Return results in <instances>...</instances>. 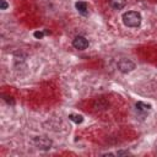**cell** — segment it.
Instances as JSON below:
<instances>
[{"label": "cell", "instance_id": "52a82bcc", "mask_svg": "<svg viewBox=\"0 0 157 157\" xmlns=\"http://www.w3.org/2000/svg\"><path fill=\"white\" fill-rule=\"evenodd\" d=\"M150 109H151V105L150 104H146L144 102H137L136 103V110L140 112V113H142V114H146Z\"/></svg>", "mask_w": 157, "mask_h": 157}, {"label": "cell", "instance_id": "30bf717a", "mask_svg": "<svg viewBox=\"0 0 157 157\" xmlns=\"http://www.w3.org/2000/svg\"><path fill=\"white\" fill-rule=\"evenodd\" d=\"M43 36H44V34H43V32H38V31H37V32H34V37H36V38H42Z\"/></svg>", "mask_w": 157, "mask_h": 157}, {"label": "cell", "instance_id": "6da1fadb", "mask_svg": "<svg viewBox=\"0 0 157 157\" xmlns=\"http://www.w3.org/2000/svg\"><path fill=\"white\" fill-rule=\"evenodd\" d=\"M141 20V15L137 11H128L123 15V22L126 27H139Z\"/></svg>", "mask_w": 157, "mask_h": 157}, {"label": "cell", "instance_id": "8992f818", "mask_svg": "<svg viewBox=\"0 0 157 157\" xmlns=\"http://www.w3.org/2000/svg\"><path fill=\"white\" fill-rule=\"evenodd\" d=\"M125 4H126L125 0H109V5L114 10H121L125 6Z\"/></svg>", "mask_w": 157, "mask_h": 157}, {"label": "cell", "instance_id": "5b68a950", "mask_svg": "<svg viewBox=\"0 0 157 157\" xmlns=\"http://www.w3.org/2000/svg\"><path fill=\"white\" fill-rule=\"evenodd\" d=\"M75 7H76L77 11H78L81 15H83V16H86V15L88 13V7H87V4H86L85 1H77V2L75 4Z\"/></svg>", "mask_w": 157, "mask_h": 157}, {"label": "cell", "instance_id": "8fae6325", "mask_svg": "<svg viewBox=\"0 0 157 157\" xmlns=\"http://www.w3.org/2000/svg\"><path fill=\"white\" fill-rule=\"evenodd\" d=\"M128 153H129L128 151H118V153H117V155H118V156H120V155H128Z\"/></svg>", "mask_w": 157, "mask_h": 157}, {"label": "cell", "instance_id": "277c9868", "mask_svg": "<svg viewBox=\"0 0 157 157\" xmlns=\"http://www.w3.org/2000/svg\"><path fill=\"white\" fill-rule=\"evenodd\" d=\"M34 144L38 148H42V150H48L52 146V141L47 137H36L34 139Z\"/></svg>", "mask_w": 157, "mask_h": 157}, {"label": "cell", "instance_id": "7a4b0ae2", "mask_svg": "<svg viewBox=\"0 0 157 157\" xmlns=\"http://www.w3.org/2000/svg\"><path fill=\"white\" fill-rule=\"evenodd\" d=\"M118 69H119V71H121L124 74H128V72H130L135 69V64L129 59H121L118 63Z\"/></svg>", "mask_w": 157, "mask_h": 157}, {"label": "cell", "instance_id": "ba28073f", "mask_svg": "<svg viewBox=\"0 0 157 157\" xmlns=\"http://www.w3.org/2000/svg\"><path fill=\"white\" fill-rule=\"evenodd\" d=\"M70 120L71 121H74L75 124H81L82 121H83V118H82V115H77V114H71L70 117Z\"/></svg>", "mask_w": 157, "mask_h": 157}, {"label": "cell", "instance_id": "3957f363", "mask_svg": "<svg viewBox=\"0 0 157 157\" xmlns=\"http://www.w3.org/2000/svg\"><path fill=\"white\" fill-rule=\"evenodd\" d=\"M72 45L78 50H83V49H86L88 47V40L82 36H77L72 40Z\"/></svg>", "mask_w": 157, "mask_h": 157}, {"label": "cell", "instance_id": "9c48e42d", "mask_svg": "<svg viewBox=\"0 0 157 157\" xmlns=\"http://www.w3.org/2000/svg\"><path fill=\"white\" fill-rule=\"evenodd\" d=\"M7 7V2L5 0H0V9L1 10H5Z\"/></svg>", "mask_w": 157, "mask_h": 157}]
</instances>
